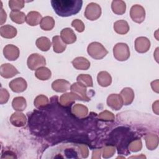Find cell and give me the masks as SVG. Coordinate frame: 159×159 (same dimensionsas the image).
Masks as SVG:
<instances>
[{"instance_id": "obj_7", "label": "cell", "mask_w": 159, "mask_h": 159, "mask_svg": "<svg viewBox=\"0 0 159 159\" xmlns=\"http://www.w3.org/2000/svg\"><path fill=\"white\" fill-rule=\"evenodd\" d=\"M34 19L38 20H40L41 15L37 12H30L27 14L26 22L30 25H36L35 21L34 20Z\"/></svg>"}, {"instance_id": "obj_2", "label": "cell", "mask_w": 159, "mask_h": 159, "mask_svg": "<svg viewBox=\"0 0 159 159\" xmlns=\"http://www.w3.org/2000/svg\"><path fill=\"white\" fill-rule=\"evenodd\" d=\"M114 28L116 32L120 34H126L129 29L127 22L124 20H119L116 22L114 25Z\"/></svg>"}, {"instance_id": "obj_5", "label": "cell", "mask_w": 159, "mask_h": 159, "mask_svg": "<svg viewBox=\"0 0 159 159\" xmlns=\"http://www.w3.org/2000/svg\"><path fill=\"white\" fill-rule=\"evenodd\" d=\"M10 17L13 22L17 24H22L25 21L24 14L19 11H12L11 12Z\"/></svg>"}, {"instance_id": "obj_9", "label": "cell", "mask_w": 159, "mask_h": 159, "mask_svg": "<svg viewBox=\"0 0 159 159\" xmlns=\"http://www.w3.org/2000/svg\"><path fill=\"white\" fill-rule=\"evenodd\" d=\"M107 152H104V154H103V157L104 158H108V157H111V155L109 154V153L113 155V153L114 152H115V150L114 149V148H111V147H108L107 148Z\"/></svg>"}, {"instance_id": "obj_3", "label": "cell", "mask_w": 159, "mask_h": 159, "mask_svg": "<svg viewBox=\"0 0 159 159\" xmlns=\"http://www.w3.org/2000/svg\"><path fill=\"white\" fill-rule=\"evenodd\" d=\"M7 30V25L1 27V35L2 37L5 38H12L16 35L17 30L16 28L9 25V30Z\"/></svg>"}, {"instance_id": "obj_6", "label": "cell", "mask_w": 159, "mask_h": 159, "mask_svg": "<svg viewBox=\"0 0 159 159\" xmlns=\"http://www.w3.org/2000/svg\"><path fill=\"white\" fill-rule=\"evenodd\" d=\"M40 26L41 28L45 30H51L54 26V21L53 18L51 17H44L40 23Z\"/></svg>"}, {"instance_id": "obj_4", "label": "cell", "mask_w": 159, "mask_h": 159, "mask_svg": "<svg viewBox=\"0 0 159 159\" xmlns=\"http://www.w3.org/2000/svg\"><path fill=\"white\" fill-rule=\"evenodd\" d=\"M11 53L12 54L15 60L19 57V48L14 45H8L4 48V54L6 58H7L9 54Z\"/></svg>"}, {"instance_id": "obj_8", "label": "cell", "mask_w": 159, "mask_h": 159, "mask_svg": "<svg viewBox=\"0 0 159 159\" xmlns=\"http://www.w3.org/2000/svg\"><path fill=\"white\" fill-rule=\"evenodd\" d=\"M60 39L58 36H55L53 37V50L57 53H60L63 51L59 47V43H60Z\"/></svg>"}, {"instance_id": "obj_1", "label": "cell", "mask_w": 159, "mask_h": 159, "mask_svg": "<svg viewBox=\"0 0 159 159\" xmlns=\"http://www.w3.org/2000/svg\"><path fill=\"white\" fill-rule=\"evenodd\" d=\"M52 6L55 13L61 17H68L78 13L82 7L81 0H52Z\"/></svg>"}]
</instances>
